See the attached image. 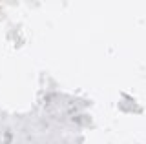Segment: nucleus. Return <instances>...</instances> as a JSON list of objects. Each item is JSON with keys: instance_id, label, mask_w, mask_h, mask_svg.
I'll return each instance as SVG.
<instances>
[]
</instances>
